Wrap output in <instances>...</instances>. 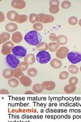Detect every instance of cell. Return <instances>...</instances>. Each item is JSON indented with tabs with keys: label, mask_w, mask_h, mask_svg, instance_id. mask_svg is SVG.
Masks as SVG:
<instances>
[{
	"label": "cell",
	"mask_w": 81,
	"mask_h": 122,
	"mask_svg": "<svg viewBox=\"0 0 81 122\" xmlns=\"http://www.w3.org/2000/svg\"><path fill=\"white\" fill-rule=\"evenodd\" d=\"M24 40L29 44L37 46L42 41V36L40 33L35 30L26 33L24 36Z\"/></svg>",
	"instance_id": "cell-1"
},
{
	"label": "cell",
	"mask_w": 81,
	"mask_h": 122,
	"mask_svg": "<svg viewBox=\"0 0 81 122\" xmlns=\"http://www.w3.org/2000/svg\"><path fill=\"white\" fill-rule=\"evenodd\" d=\"M6 65L9 68L15 69L17 68L19 64L20 63L19 59L13 54H9L6 56L5 58Z\"/></svg>",
	"instance_id": "cell-2"
},
{
	"label": "cell",
	"mask_w": 81,
	"mask_h": 122,
	"mask_svg": "<svg viewBox=\"0 0 81 122\" xmlns=\"http://www.w3.org/2000/svg\"><path fill=\"white\" fill-rule=\"evenodd\" d=\"M51 56L50 53L47 51H40L36 56L37 62L41 64L48 63L51 60Z\"/></svg>",
	"instance_id": "cell-3"
},
{
	"label": "cell",
	"mask_w": 81,
	"mask_h": 122,
	"mask_svg": "<svg viewBox=\"0 0 81 122\" xmlns=\"http://www.w3.org/2000/svg\"><path fill=\"white\" fill-rule=\"evenodd\" d=\"M12 53L18 59H22L27 55V49L22 46H16L12 49Z\"/></svg>",
	"instance_id": "cell-4"
},
{
	"label": "cell",
	"mask_w": 81,
	"mask_h": 122,
	"mask_svg": "<svg viewBox=\"0 0 81 122\" xmlns=\"http://www.w3.org/2000/svg\"><path fill=\"white\" fill-rule=\"evenodd\" d=\"M67 58L71 64H78L81 62V53L77 51L69 52Z\"/></svg>",
	"instance_id": "cell-5"
},
{
	"label": "cell",
	"mask_w": 81,
	"mask_h": 122,
	"mask_svg": "<svg viewBox=\"0 0 81 122\" xmlns=\"http://www.w3.org/2000/svg\"><path fill=\"white\" fill-rule=\"evenodd\" d=\"M14 47V44L12 41H7V42L3 44L1 49V53L2 55L7 56L12 53V49Z\"/></svg>",
	"instance_id": "cell-6"
},
{
	"label": "cell",
	"mask_w": 81,
	"mask_h": 122,
	"mask_svg": "<svg viewBox=\"0 0 81 122\" xmlns=\"http://www.w3.org/2000/svg\"><path fill=\"white\" fill-rule=\"evenodd\" d=\"M68 52L69 49L67 47L61 46L56 51V56L58 59H64L67 58Z\"/></svg>",
	"instance_id": "cell-7"
},
{
	"label": "cell",
	"mask_w": 81,
	"mask_h": 122,
	"mask_svg": "<svg viewBox=\"0 0 81 122\" xmlns=\"http://www.w3.org/2000/svg\"><path fill=\"white\" fill-rule=\"evenodd\" d=\"M11 5L13 8L21 10L25 7L26 3L24 0H13Z\"/></svg>",
	"instance_id": "cell-8"
},
{
	"label": "cell",
	"mask_w": 81,
	"mask_h": 122,
	"mask_svg": "<svg viewBox=\"0 0 81 122\" xmlns=\"http://www.w3.org/2000/svg\"><path fill=\"white\" fill-rule=\"evenodd\" d=\"M42 85L44 90L49 91H53L56 87V83L53 81H45L42 82Z\"/></svg>",
	"instance_id": "cell-9"
},
{
	"label": "cell",
	"mask_w": 81,
	"mask_h": 122,
	"mask_svg": "<svg viewBox=\"0 0 81 122\" xmlns=\"http://www.w3.org/2000/svg\"><path fill=\"white\" fill-rule=\"evenodd\" d=\"M19 81L20 83H21V85L25 87L30 86L32 84V81L30 78L24 75L19 78Z\"/></svg>",
	"instance_id": "cell-10"
},
{
	"label": "cell",
	"mask_w": 81,
	"mask_h": 122,
	"mask_svg": "<svg viewBox=\"0 0 81 122\" xmlns=\"http://www.w3.org/2000/svg\"><path fill=\"white\" fill-rule=\"evenodd\" d=\"M13 43H20L23 40V36L22 34L19 31H16L13 33L12 38H11Z\"/></svg>",
	"instance_id": "cell-11"
},
{
	"label": "cell",
	"mask_w": 81,
	"mask_h": 122,
	"mask_svg": "<svg viewBox=\"0 0 81 122\" xmlns=\"http://www.w3.org/2000/svg\"><path fill=\"white\" fill-rule=\"evenodd\" d=\"M36 57L33 53H29L24 58V62L28 65H33L36 62Z\"/></svg>",
	"instance_id": "cell-12"
},
{
	"label": "cell",
	"mask_w": 81,
	"mask_h": 122,
	"mask_svg": "<svg viewBox=\"0 0 81 122\" xmlns=\"http://www.w3.org/2000/svg\"><path fill=\"white\" fill-rule=\"evenodd\" d=\"M5 29L8 32L13 33L18 29V25L14 22H9L6 25Z\"/></svg>",
	"instance_id": "cell-13"
},
{
	"label": "cell",
	"mask_w": 81,
	"mask_h": 122,
	"mask_svg": "<svg viewBox=\"0 0 81 122\" xmlns=\"http://www.w3.org/2000/svg\"><path fill=\"white\" fill-rule=\"evenodd\" d=\"M18 13L15 11H10L7 13V18L8 20L11 21L16 22L17 17L18 16Z\"/></svg>",
	"instance_id": "cell-14"
},
{
	"label": "cell",
	"mask_w": 81,
	"mask_h": 122,
	"mask_svg": "<svg viewBox=\"0 0 81 122\" xmlns=\"http://www.w3.org/2000/svg\"><path fill=\"white\" fill-rule=\"evenodd\" d=\"M50 66L55 69H58L62 66V63L58 59H53L50 61Z\"/></svg>",
	"instance_id": "cell-15"
},
{
	"label": "cell",
	"mask_w": 81,
	"mask_h": 122,
	"mask_svg": "<svg viewBox=\"0 0 81 122\" xmlns=\"http://www.w3.org/2000/svg\"><path fill=\"white\" fill-rule=\"evenodd\" d=\"M2 75L3 77L6 79H10L13 77L14 71L13 69L10 68H6L3 71Z\"/></svg>",
	"instance_id": "cell-16"
},
{
	"label": "cell",
	"mask_w": 81,
	"mask_h": 122,
	"mask_svg": "<svg viewBox=\"0 0 81 122\" xmlns=\"http://www.w3.org/2000/svg\"><path fill=\"white\" fill-rule=\"evenodd\" d=\"M10 34L8 32H3L0 34V44H4L10 38Z\"/></svg>",
	"instance_id": "cell-17"
},
{
	"label": "cell",
	"mask_w": 81,
	"mask_h": 122,
	"mask_svg": "<svg viewBox=\"0 0 81 122\" xmlns=\"http://www.w3.org/2000/svg\"><path fill=\"white\" fill-rule=\"evenodd\" d=\"M76 90V86L72 85L71 84H68L64 87V91L67 94H71L74 93Z\"/></svg>",
	"instance_id": "cell-18"
},
{
	"label": "cell",
	"mask_w": 81,
	"mask_h": 122,
	"mask_svg": "<svg viewBox=\"0 0 81 122\" xmlns=\"http://www.w3.org/2000/svg\"><path fill=\"white\" fill-rule=\"evenodd\" d=\"M60 45L57 42H52L48 44V49L51 52L57 51L59 48Z\"/></svg>",
	"instance_id": "cell-19"
},
{
	"label": "cell",
	"mask_w": 81,
	"mask_h": 122,
	"mask_svg": "<svg viewBox=\"0 0 81 122\" xmlns=\"http://www.w3.org/2000/svg\"><path fill=\"white\" fill-rule=\"evenodd\" d=\"M44 89L42 86V84L40 83H36L33 86V91L34 93L37 94H40L43 92L44 91Z\"/></svg>",
	"instance_id": "cell-20"
},
{
	"label": "cell",
	"mask_w": 81,
	"mask_h": 122,
	"mask_svg": "<svg viewBox=\"0 0 81 122\" xmlns=\"http://www.w3.org/2000/svg\"><path fill=\"white\" fill-rule=\"evenodd\" d=\"M19 81L16 78H11L8 80V85L11 87H16L19 86Z\"/></svg>",
	"instance_id": "cell-21"
},
{
	"label": "cell",
	"mask_w": 81,
	"mask_h": 122,
	"mask_svg": "<svg viewBox=\"0 0 81 122\" xmlns=\"http://www.w3.org/2000/svg\"><path fill=\"white\" fill-rule=\"evenodd\" d=\"M54 16H53L52 15L50 14H45L42 23H43V24L51 23L54 21Z\"/></svg>",
	"instance_id": "cell-22"
},
{
	"label": "cell",
	"mask_w": 81,
	"mask_h": 122,
	"mask_svg": "<svg viewBox=\"0 0 81 122\" xmlns=\"http://www.w3.org/2000/svg\"><path fill=\"white\" fill-rule=\"evenodd\" d=\"M68 42L67 38L63 35H61L58 36V39L57 42L60 45H65Z\"/></svg>",
	"instance_id": "cell-23"
},
{
	"label": "cell",
	"mask_w": 81,
	"mask_h": 122,
	"mask_svg": "<svg viewBox=\"0 0 81 122\" xmlns=\"http://www.w3.org/2000/svg\"><path fill=\"white\" fill-rule=\"evenodd\" d=\"M36 48L39 51H47L48 49V44L46 42H42L37 46Z\"/></svg>",
	"instance_id": "cell-24"
},
{
	"label": "cell",
	"mask_w": 81,
	"mask_h": 122,
	"mask_svg": "<svg viewBox=\"0 0 81 122\" xmlns=\"http://www.w3.org/2000/svg\"><path fill=\"white\" fill-rule=\"evenodd\" d=\"M28 20V17L25 14H19L17 17L16 22L19 24H22L27 21Z\"/></svg>",
	"instance_id": "cell-25"
},
{
	"label": "cell",
	"mask_w": 81,
	"mask_h": 122,
	"mask_svg": "<svg viewBox=\"0 0 81 122\" xmlns=\"http://www.w3.org/2000/svg\"><path fill=\"white\" fill-rule=\"evenodd\" d=\"M27 74L29 77H34L38 75V71L36 68H30L27 70Z\"/></svg>",
	"instance_id": "cell-26"
},
{
	"label": "cell",
	"mask_w": 81,
	"mask_h": 122,
	"mask_svg": "<svg viewBox=\"0 0 81 122\" xmlns=\"http://www.w3.org/2000/svg\"><path fill=\"white\" fill-rule=\"evenodd\" d=\"M68 70L71 73L73 74H76V73H78L79 71L78 67L74 64H72L71 65L69 66L68 68Z\"/></svg>",
	"instance_id": "cell-27"
},
{
	"label": "cell",
	"mask_w": 81,
	"mask_h": 122,
	"mask_svg": "<svg viewBox=\"0 0 81 122\" xmlns=\"http://www.w3.org/2000/svg\"><path fill=\"white\" fill-rule=\"evenodd\" d=\"M13 71H14L13 77H14L15 78H16L17 79H19L20 77H21L22 76L24 75V74L23 73V72L19 70L18 68L13 69Z\"/></svg>",
	"instance_id": "cell-28"
},
{
	"label": "cell",
	"mask_w": 81,
	"mask_h": 122,
	"mask_svg": "<svg viewBox=\"0 0 81 122\" xmlns=\"http://www.w3.org/2000/svg\"><path fill=\"white\" fill-rule=\"evenodd\" d=\"M59 6L51 5L50 6L49 12L53 14H56L59 12Z\"/></svg>",
	"instance_id": "cell-29"
},
{
	"label": "cell",
	"mask_w": 81,
	"mask_h": 122,
	"mask_svg": "<svg viewBox=\"0 0 81 122\" xmlns=\"http://www.w3.org/2000/svg\"><path fill=\"white\" fill-rule=\"evenodd\" d=\"M28 68H29V65L24 62H20V63L19 64V65L17 67L18 69H19V70H21L22 72L28 70Z\"/></svg>",
	"instance_id": "cell-30"
},
{
	"label": "cell",
	"mask_w": 81,
	"mask_h": 122,
	"mask_svg": "<svg viewBox=\"0 0 81 122\" xmlns=\"http://www.w3.org/2000/svg\"><path fill=\"white\" fill-rule=\"evenodd\" d=\"M33 29L36 31H41L43 29V25L42 23L36 22L33 25Z\"/></svg>",
	"instance_id": "cell-31"
},
{
	"label": "cell",
	"mask_w": 81,
	"mask_h": 122,
	"mask_svg": "<svg viewBox=\"0 0 81 122\" xmlns=\"http://www.w3.org/2000/svg\"><path fill=\"white\" fill-rule=\"evenodd\" d=\"M78 21V18H77V17H76V16H71L68 18V24L71 25H76L77 24Z\"/></svg>",
	"instance_id": "cell-32"
},
{
	"label": "cell",
	"mask_w": 81,
	"mask_h": 122,
	"mask_svg": "<svg viewBox=\"0 0 81 122\" xmlns=\"http://www.w3.org/2000/svg\"><path fill=\"white\" fill-rule=\"evenodd\" d=\"M69 76V73L67 71H62L59 75V78L61 80L67 79Z\"/></svg>",
	"instance_id": "cell-33"
},
{
	"label": "cell",
	"mask_w": 81,
	"mask_h": 122,
	"mask_svg": "<svg viewBox=\"0 0 81 122\" xmlns=\"http://www.w3.org/2000/svg\"><path fill=\"white\" fill-rule=\"evenodd\" d=\"M71 3L70 1H64L62 2L61 4V7L63 9H67L69 8L71 6Z\"/></svg>",
	"instance_id": "cell-34"
},
{
	"label": "cell",
	"mask_w": 81,
	"mask_h": 122,
	"mask_svg": "<svg viewBox=\"0 0 81 122\" xmlns=\"http://www.w3.org/2000/svg\"><path fill=\"white\" fill-rule=\"evenodd\" d=\"M68 82H69V83L71 84V85L76 86L78 84L79 82V79L77 77L73 76V77H71L69 79Z\"/></svg>",
	"instance_id": "cell-35"
},
{
	"label": "cell",
	"mask_w": 81,
	"mask_h": 122,
	"mask_svg": "<svg viewBox=\"0 0 81 122\" xmlns=\"http://www.w3.org/2000/svg\"><path fill=\"white\" fill-rule=\"evenodd\" d=\"M38 14H34V13H32L30 14L29 16V20L30 23L32 24H35L36 22V17Z\"/></svg>",
	"instance_id": "cell-36"
},
{
	"label": "cell",
	"mask_w": 81,
	"mask_h": 122,
	"mask_svg": "<svg viewBox=\"0 0 81 122\" xmlns=\"http://www.w3.org/2000/svg\"><path fill=\"white\" fill-rule=\"evenodd\" d=\"M49 38L50 41H51L52 42H55L57 41L58 37L56 36V35L55 33H52L50 34Z\"/></svg>",
	"instance_id": "cell-37"
},
{
	"label": "cell",
	"mask_w": 81,
	"mask_h": 122,
	"mask_svg": "<svg viewBox=\"0 0 81 122\" xmlns=\"http://www.w3.org/2000/svg\"><path fill=\"white\" fill-rule=\"evenodd\" d=\"M45 14L44 13H40L37 15L36 17V22H40L42 23V20H43V17Z\"/></svg>",
	"instance_id": "cell-38"
},
{
	"label": "cell",
	"mask_w": 81,
	"mask_h": 122,
	"mask_svg": "<svg viewBox=\"0 0 81 122\" xmlns=\"http://www.w3.org/2000/svg\"><path fill=\"white\" fill-rule=\"evenodd\" d=\"M50 6L51 5H57L59 6L60 2L59 0H50L49 2Z\"/></svg>",
	"instance_id": "cell-39"
},
{
	"label": "cell",
	"mask_w": 81,
	"mask_h": 122,
	"mask_svg": "<svg viewBox=\"0 0 81 122\" xmlns=\"http://www.w3.org/2000/svg\"><path fill=\"white\" fill-rule=\"evenodd\" d=\"M0 94L1 95H7L9 94V92L7 90L5 89H2L0 91Z\"/></svg>",
	"instance_id": "cell-40"
},
{
	"label": "cell",
	"mask_w": 81,
	"mask_h": 122,
	"mask_svg": "<svg viewBox=\"0 0 81 122\" xmlns=\"http://www.w3.org/2000/svg\"><path fill=\"white\" fill-rule=\"evenodd\" d=\"M5 20V15L2 12H0V22H2Z\"/></svg>",
	"instance_id": "cell-41"
},
{
	"label": "cell",
	"mask_w": 81,
	"mask_h": 122,
	"mask_svg": "<svg viewBox=\"0 0 81 122\" xmlns=\"http://www.w3.org/2000/svg\"><path fill=\"white\" fill-rule=\"evenodd\" d=\"M25 94H26V95H32L33 94H33H34V92H32V91H28L25 92Z\"/></svg>",
	"instance_id": "cell-42"
},
{
	"label": "cell",
	"mask_w": 81,
	"mask_h": 122,
	"mask_svg": "<svg viewBox=\"0 0 81 122\" xmlns=\"http://www.w3.org/2000/svg\"><path fill=\"white\" fill-rule=\"evenodd\" d=\"M79 25L80 26H81V18L80 19V20L79 21Z\"/></svg>",
	"instance_id": "cell-43"
},
{
	"label": "cell",
	"mask_w": 81,
	"mask_h": 122,
	"mask_svg": "<svg viewBox=\"0 0 81 122\" xmlns=\"http://www.w3.org/2000/svg\"><path fill=\"white\" fill-rule=\"evenodd\" d=\"M80 71L81 72V67H80Z\"/></svg>",
	"instance_id": "cell-44"
}]
</instances>
